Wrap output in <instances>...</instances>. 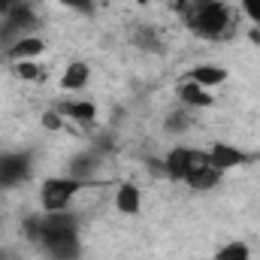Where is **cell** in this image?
<instances>
[{
    "mask_svg": "<svg viewBox=\"0 0 260 260\" xmlns=\"http://www.w3.org/2000/svg\"><path fill=\"white\" fill-rule=\"evenodd\" d=\"M182 15H185L188 30L209 43L227 40L233 30V12L224 0H188L182 6Z\"/></svg>",
    "mask_w": 260,
    "mask_h": 260,
    "instance_id": "cell-1",
    "label": "cell"
},
{
    "mask_svg": "<svg viewBox=\"0 0 260 260\" xmlns=\"http://www.w3.org/2000/svg\"><path fill=\"white\" fill-rule=\"evenodd\" d=\"M34 236H37L40 248L52 260L79 257V230H76L70 212H58V215H46L43 212V221L34 224Z\"/></svg>",
    "mask_w": 260,
    "mask_h": 260,
    "instance_id": "cell-2",
    "label": "cell"
},
{
    "mask_svg": "<svg viewBox=\"0 0 260 260\" xmlns=\"http://www.w3.org/2000/svg\"><path fill=\"white\" fill-rule=\"evenodd\" d=\"M91 182L82 176H49L40 185V209L46 215H58V212H70L73 200L82 194Z\"/></svg>",
    "mask_w": 260,
    "mask_h": 260,
    "instance_id": "cell-3",
    "label": "cell"
},
{
    "mask_svg": "<svg viewBox=\"0 0 260 260\" xmlns=\"http://www.w3.org/2000/svg\"><path fill=\"white\" fill-rule=\"evenodd\" d=\"M203 167H209V151H206V148L176 145V148H170L167 157H164V173H167V179L182 182V185L194 176L197 170H203Z\"/></svg>",
    "mask_w": 260,
    "mask_h": 260,
    "instance_id": "cell-4",
    "label": "cell"
},
{
    "mask_svg": "<svg viewBox=\"0 0 260 260\" xmlns=\"http://www.w3.org/2000/svg\"><path fill=\"white\" fill-rule=\"evenodd\" d=\"M206 151H209V164H212L218 173L242 170V167H248V164L257 160L251 151H245V148H239V145H233V142H212Z\"/></svg>",
    "mask_w": 260,
    "mask_h": 260,
    "instance_id": "cell-5",
    "label": "cell"
},
{
    "mask_svg": "<svg viewBox=\"0 0 260 260\" xmlns=\"http://www.w3.org/2000/svg\"><path fill=\"white\" fill-rule=\"evenodd\" d=\"M55 109L67 118V124H79V127L94 124V121H97V115H100L97 103H94V100H85L82 94H70L67 100L55 103Z\"/></svg>",
    "mask_w": 260,
    "mask_h": 260,
    "instance_id": "cell-6",
    "label": "cell"
},
{
    "mask_svg": "<svg viewBox=\"0 0 260 260\" xmlns=\"http://www.w3.org/2000/svg\"><path fill=\"white\" fill-rule=\"evenodd\" d=\"M46 55V40L40 34H24L18 40H12L6 49H3V58L9 64H18V61H40Z\"/></svg>",
    "mask_w": 260,
    "mask_h": 260,
    "instance_id": "cell-7",
    "label": "cell"
},
{
    "mask_svg": "<svg viewBox=\"0 0 260 260\" xmlns=\"http://www.w3.org/2000/svg\"><path fill=\"white\" fill-rule=\"evenodd\" d=\"M88 85H91V64L82 61V58L70 61V64L61 70V76H58V88H61L64 94H82Z\"/></svg>",
    "mask_w": 260,
    "mask_h": 260,
    "instance_id": "cell-8",
    "label": "cell"
},
{
    "mask_svg": "<svg viewBox=\"0 0 260 260\" xmlns=\"http://www.w3.org/2000/svg\"><path fill=\"white\" fill-rule=\"evenodd\" d=\"M30 176V160L24 154H3L0 157V188H18Z\"/></svg>",
    "mask_w": 260,
    "mask_h": 260,
    "instance_id": "cell-9",
    "label": "cell"
},
{
    "mask_svg": "<svg viewBox=\"0 0 260 260\" xmlns=\"http://www.w3.org/2000/svg\"><path fill=\"white\" fill-rule=\"evenodd\" d=\"M227 70L218 64H197L191 67V70H185L179 79H185V82H194V85H200V88H209V91H215V88H221L224 82H227Z\"/></svg>",
    "mask_w": 260,
    "mask_h": 260,
    "instance_id": "cell-10",
    "label": "cell"
},
{
    "mask_svg": "<svg viewBox=\"0 0 260 260\" xmlns=\"http://www.w3.org/2000/svg\"><path fill=\"white\" fill-rule=\"evenodd\" d=\"M112 203H115V212L118 215H124V218H136L139 212H142V191H139V185H133V182H121L118 188H115V197H112Z\"/></svg>",
    "mask_w": 260,
    "mask_h": 260,
    "instance_id": "cell-11",
    "label": "cell"
},
{
    "mask_svg": "<svg viewBox=\"0 0 260 260\" xmlns=\"http://www.w3.org/2000/svg\"><path fill=\"white\" fill-rule=\"evenodd\" d=\"M179 100L188 106V109H212L215 106V94L209 91V88H200L194 82H185V79H179Z\"/></svg>",
    "mask_w": 260,
    "mask_h": 260,
    "instance_id": "cell-12",
    "label": "cell"
},
{
    "mask_svg": "<svg viewBox=\"0 0 260 260\" xmlns=\"http://www.w3.org/2000/svg\"><path fill=\"white\" fill-rule=\"evenodd\" d=\"M221 176H224V173H218V170L209 164V167L197 170V173L188 179V182H185V185H188L191 191H197V194H203V191H212V188H218V185H221Z\"/></svg>",
    "mask_w": 260,
    "mask_h": 260,
    "instance_id": "cell-13",
    "label": "cell"
},
{
    "mask_svg": "<svg viewBox=\"0 0 260 260\" xmlns=\"http://www.w3.org/2000/svg\"><path fill=\"white\" fill-rule=\"evenodd\" d=\"M212 260H251V245L242 239H230V242L215 248Z\"/></svg>",
    "mask_w": 260,
    "mask_h": 260,
    "instance_id": "cell-14",
    "label": "cell"
},
{
    "mask_svg": "<svg viewBox=\"0 0 260 260\" xmlns=\"http://www.w3.org/2000/svg\"><path fill=\"white\" fill-rule=\"evenodd\" d=\"M12 67V73L21 79V82H27V85H43L46 82V70L40 61H18V64H9Z\"/></svg>",
    "mask_w": 260,
    "mask_h": 260,
    "instance_id": "cell-15",
    "label": "cell"
},
{
    "mask_svg": "<svg viewBox=\"0 0 260 260\" xmlns=\"http://www.w3.org/2000/svg\"><path fill=\"white\" fill-rule=\"evenodd\" d=\"M239 9H242V15L257 27V34H260V0H239Z\"/></svg>",
    "mask_w": 260,
    "mask_h": 260,
    "instance_id": "cell-16",
    "label": "cell"
},
{
    "mask_svg": "<svg viewBox=\"0 0 260 260\" xmlns=\"http://www.w3.org/2000/svg\"><path fill=\"white\" fill-rule=\"evenodd\" d=\"M52 3H58L64 9H73V12H85V15L94 12V0H52Z\"/></svg>",
    "mask_w": 260,
    "mask_h": 260,
    "instance_id": "cell-17",
    "label": "cell"
},
{
    "mask_svg": "<svg viewBox=\"0 0 260 260\" xmlns=\"http://www.w3.org/2000/svg\"><path fill=\"white\" fill-rule=\"evenodd\" d=\"M43 124H46V130H64L67 127V118L55 109V106H52V109L43 115Z\"/></svg>",
    "mask_w": 260,
    "mask_h": 260,
    "instance_id": "cell-18",
    "label": "cell"
},
{
    "mask_svg": "<svg viewBox=\"0 0 260 260\" xmlns=\"http://www.w3.org/2000/svg\"><path fill=\"white\" fill-rule=\"evenodd\" d=\"M15 6H18V0H0V18H6Z\"/></svg>",
    "mask_w": 260,
    "mask_h": 260,
    "instance_id": "cell-19",
    "label": "cell"
}]
</instances>
